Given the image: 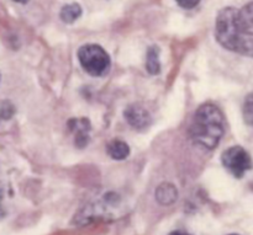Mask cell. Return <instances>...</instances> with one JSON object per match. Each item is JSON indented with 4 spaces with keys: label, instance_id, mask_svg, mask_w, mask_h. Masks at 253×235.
I'll use <instances>...</instances> for the list:
<instances>
[{
    "label": "cell",
    "instance_id": "6da1fadb",
    "mask_svg": "<svg viewBox=\"0 0 253 235\" xmlns=\"http://www.w3.org/2000/svg\"><path fill=\"white\" fill-rule=\"evenodd\" d=\"M225 132L224 115L212 103L202 105L195 112L189 133L193 142L205 149H214L221 140Z\"/></svg>",
    "mask_w": 253,
    "mask_h": 235
},
{
    "label": "cell",
    "instance_id": "7a4b0ae2",
    "mask_svg": "<svg viewBox=\"0 0 253 235\" xmlns=\"http://www.w3.org/2000/svg\"><path fill=\"white\" fill-rule=\"evenodd\" d=\"M82 67L93 76H103L110 69V57L103 47L98 44H85L78 51Z\"/></svg>",
    "mask_w": 253,
    "mask_h": 235
},
{
    "label": "cell",
    "instance_id": "3957f363",
    "mask_svg": "<svg viewBox=\"0 0 253 235\" xmlns=\"http://www.w3.org/2000/svg\"><path fill=\"white\" fill-rule=\"evenodd\" d=\"M222 165L237 179H241L245 172L252 169V159L242 147H231L221 155Z\"/></svg>",
    "mask_w": 253,
    "mask_h": 235
},
{
    "label": "cell",
    "instance_id": "277c9868",
    "mask_svg": "<svg viewBox=\"0 0 253 235\" xmlns=\"http://www.w3.org/2000/svg\"><path fill=\"white\" fill-rule=\"evenodd\" d=\"M124 116H125L128 125L135 128V130H146V128L150 127L151 122H152V117H151L150 112L138 103H133V105L128 106L124 111Z\"/></svg>",
    "mask_w": 253,
    "mask_h": 235
},
{
    "label": "cell",
    "instance_id": "5b68a950",
    "mask_svg": "<svg viewBox=\"0 0 253 235\" xmlns=\"http://www.w3.org/2000/svg\"><path fill=\"white\" fill-rule=\"evenodd\" d=\"M69 130L73 132L76 145L84 148L89 143V132H90V122L86 118H72L68 122Z\"/></svg>",
    "mask_w": 253,
    "mask_h": 235
},
{
    "label": "cell",
    "instance_id": "8992f818",
    "mask_svg": "<svg viewBox=\"0 0 253 235\" xmlns=\"http://www.w3.org/2000/svg\"><path fill=\"white\" fill-rule=\"evenodd\" d=\"M156 199L163 206H169L177 201L178 191L174 185L165 182V184H161L156 190Z\"/></svg>",
    "mask_w": 253,
    "mask_h": 235
},
{
    "label": "cell",
    "instance_id": "52a82bcc",
    "mask_svg": "<svg viewBox=\"0 0 253 235\" xmlns=\"http://www.w3.org/2000/svg\"><path fill=\"white\" fill-rule=\"evenodd\" d=\"M106 152H108L109 157L113 158L115 160H124L128 157L130 154V148L125 142L120 139H114L106 147Z\"/></svg>",
    "mask_w": 253,
    "mask_h": 235
},
{
    "label": "cell",
    "instance_id": "ba28073f",
    "mask_svg": "<svg viewBox=\"0 0 253 235\" xmlns=\"http://www.w3.org/2000/svg\"><path fill=\"white\" fill-rule=\"evenodd\" d=\"M146 69L150 74H158L161 71L160 49L157 47H151L146 57Z\"/></svg>",
    "mask_w": 253,
    "mask_h": 235
},
{
    "label": "cell",
    "instance_id": "9c48e42d",
    "mask_svg": "<svg viewBox=\"0 0 253 235\" xmlns=\"http://www.w3.org/2000/svg\"><path fill=\"white\" fill-rule=\"evenodd\" d=\"M82 15L81 5L73 2V4L64 5L61 10V19L66 24H73L76 20H78Z\"/></svg>",
    "mask_w": 253,
    "mask_h": 235
},
{
    "label": "cell",
    "instance_id": "30bf717a",
    "mask_svg": "<svg viewBox=\"0 0 253 235\" xmlns=\"http://www.w3.org/2000/svg\"><path fill=\"white\" fill-rule=\"evenodd\" d=\"M15 107L10 101H0V123L2 121H7L14 116Z\"/></svg>",
    "mask_w": 253,
    "mask_h": 235
},
{
    "label": "cell",
    "instance_id": "8fae6325",
    "mask_svg": "<svg viewBox=\"0 0 253 235\" xmlns=\"http://www.w3.org/2000/svg\"><path fill=\"white\" fill-rule=\"evenodd\" d=\"M244 118L247 125L253 127V93L246 98L244 103Z\"/></svg>",
    "mask_w": 253,
    "mask_h": 235
},
{
    "label": "cell",
    "instance_id": "7c38bea8",
    "mask_svg": "<svg viewBox=\"0 0 253 235\" xmlns=\"http://www.w3.org/2000/svg\"><path fill=\"white\" fill-rule=\"evenodd\" d=\"M178 2V5L184 9H193V7L197 6L200 2V0H175Z\"/></svg>",
    "mask_w": 253,
    "mask_h": 235
},
{
    "label": "cell",
    "instance_id": "4fadbf2b",
    "mask_svg": "<svg viewBox=\"0 0 253 235\" xmlns=\"http://www.w3.org/2000/svg\"><path fill=\"white\" fill-rule=\"evenodd\" d=\"M4 216V209H2V187L0 185V217Z\"/></svg>",
    "mask_w": 253,
    "mask_h": 235
},
{
    "label": "cell",
    "instance_id": "5bb4252c",
    "mask_svg": "<svg viewBox=\"0 0 253 235\" xmlns=\"http://www.w3.org/2000/svg\"><path fill=\"white\" fill-rule=\"evenodd\" d=\"M169 235H192V234L184 233V232H173V233L169 234Z\"/></svg>",
    "mask_w": 253,
    "mask_h": 235
},
{
    "label": "cell",
    "instance_id": "9a60e30c",
    "mask_svg": "<svg viewBox=\"0 0 253 235\" xmlns=\"http://www.w3.org/2000/svg\"><path fill=\"white\" fill-rule=\"evenodd\" d=\"M14 1L20 2V4H25V2H27V1H29V0H14Z\"/></svg>",
    "mask_w": 253,
    "mask_h": 235
},
{
    "label": "cell",
    "instance_id": "2e32d148",
    "mask_svg": "<svg viewBox=\"0 0 253 235\" xmlns=\"http://www.w3.org/2000/svg\"><path fill=\"white\" fill-rule=\"evenodd\" d=\"M230 235H239V234H230Z\"/></svg>",
    "mask_w": 253,
    "mask_h": 235
}]
</instances>
